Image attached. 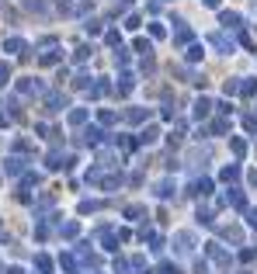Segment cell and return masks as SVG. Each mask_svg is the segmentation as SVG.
I'll list each match as a JSON object with an SVG mask.
<instances>
[{
  "label": "cell",
  "instance_id": "cell-29",
  "mask_svg": "<svg viewBox=\"0 0 257 274\" xmlns=\"http://www.w3.org/2000/svg\"><path fill=\"white\" fill-rule=\"evenodd\" d=\"M250 184H254V188H257V170H254V174H250Z\"/></svg>",
  "mask_w": 257,
  "mask_h": 274
},
{
  "label": "cell",
  "instance_id": "cell-14",
  "mask_svg": "<svg viewBox=\"0 0 257 274\" xmlns=\"http://www.w3.org/2000/svg\"><path fill=\"white\" fill-rule=\"evenodd\" d=\"M157 195H160V198H170V195H174V184H170V180L157 184Z\"/></svg>",
  "mask_w": 257,
  "mask_h": 274
},
{
  "label": "cell",
  "instance_id": "cell-6",
  "mask_svg": "<svg viewBox=\"0 0 257 274\" xmlns=\"http://www.w3.org/2000/svg\"><path fill=\"white\" fill-rule=\"evenodd\" d=\"M174 24H178V32H174V42H178V45H181V42H188V39H191V28H188L184 21H174Z\"/></svg>",
  "mask_w": 257,
  "mask_h": 274
},
{
  "label": "cell",
  "instance_id": "cell-19",
  "mask_svg": "<svg viewBox=\"0 0 257 274\" xmlns=\"http://www.w3.org/2000/svg\"><path fill=\"white\" fill-rule=\"evenodd\" d=\"M202 56H205V52H202V45H191V49H188V59H191V63H198Z\"/></svg>",
  "mask_w": 257,
  "mask_h": 274
},
{
  "label": "cell",
  "instance_id": "cell-16",
  "mask_svg": "<svg viewBox=\"0 0 257 274\" xmlns=\"http://www.w3.org/2000/svg\"><path fill=\"white\" fill-rule=\"evenodd\" d=\"M254 90H257V83H254V80H243V83H240V94H247V98H250Z\"/></svg>",
  "mask_w": 257,
  "mask_h": 274
},
{
  "label": "cell",
  "instance_id": "cell-5",
  "mask_svg": "<svg viewBox=\"0 0 257 274\" xmlns=\"http://www.w3.org/2000/svg\"><path fill=\"white\" fill-rule=\"evenodd\" d=\"M222 24H226V28H240V24H243V18H240L237 11H222Z\"/></svg>",
  "mask_w": 257,
  "mask_h": 274
},
{
  "label": "cell",
  "instance_id": "cell-22",
  "mask_svg": "<svg viewBox=\"0 0 257 274\" xmlns=\"http://www.w3.org/2000/svg\"><path fill=\"white\" fill-rule=\"evenodd\" d=\"M7 77H11V70H7V63H0V87L7 83Z\"/></svg>",
  "mask_w": 257,
  "mask_h": 274
},
{
  "label": "cell",
  "instance_id": "cell-13",
  "mask_svg": "<svg viewBox=\"0 0 257 274\" xmlns=\"http://www.w3.org/2000/svg\"><path fill=\"white\" fill-rule=\"evenodd\" d=\"M83 121H87V111H83V108L70 111V125H83Z\"/></svg>",
  "mask_w": 257,
  "mask_h": 274
},
{
  "label": "cell",
  "instance_id": "cell-10",
  "mask_svg": "<svg viewBox=\"0 0 257 274\" xmlns=\"http://www.w3.org/2000/svg\"><path fill=\"white\" fill-rule=\"evenodd\" d=\"M136 142H142V146H150V142H157V129H146V132H139Z\"/></svg>",
  "mask_w": 257,
  "mask_h": 274
},
{
  "label": "cell",
  "instance_id": "cell-18",
  "mask_svg": "<svg viewBox=\"0 0 257 274\" xmlns=\"http://www.w3.org/2000/svg\"><path fill=\"white\" fill-rule=\"evenodd\" d=\"M230 146H233V153H237V157H243V153H247V142H243V139H233Z\"/></svg>",
  "mask_w": 257,
  "mask_h": 274
},
{
  "label": "cell",
  "instance_id": "cell-11",
  "mask_svg": "<svg viewBox=\"0 0 257 274\" xmlns=\"http://www.w3.org/2000/svg\"><path fill=\"white\" fill-rule=\"evenodd\" d=\"M4 49H7V52H24V42L21 39H7L4 42Z\"/></svg>",
  "mask_w": 257,
  "mask_h": 274
},
{
  "label": "cell",
  "instance_id": "cell-12",
  "mask_svg": "<svg viewBox=\"0 0 257 274\" xmlns=\"http://www.w3.org/2000/svg\"><path fill=\"white\" fill-rule=\"evenodd\" d=\"M209 254L216 257L219 264H230V257H226V254H222V250H219V243H209Z\"/></svg>",
  "mask_w": 257,
  "mask_h": 274
},
{
  "label": "cell",
  "instance_id": "cell-27",
  "mask_svg": "<svg viewBox=\"0 0 257 274\" xmlns=\"http://www.w3.org/2000/svg\"><path fill=\"white\" fill-rule=\"evenodd\" d=\"M163 4H167V0H150V11H160Z\"/></svg>",
  "mask_w": 257,
  "mask_h": 274
},
{
  "label": "cell",
  "instance_id": "cell-20",
  "mask_svg": "<svg viewBox=\"0 0 257 274\" xmlns=\"http://www.w3.org/2000/svg\"><path fill=\"white\" fill-rule=\"evenodd\" d=\"M101 208V201H83V205H80V212H98Z\"/></svg>",
  "mask_w": 257,
  "mask_h": 274
},
{
  "label": "cell",
  "instance_id": "cell-28",
  "mask_svg": "<svg viewBox=\"0 0 257 274\" xmlns=\"http://www.w3.org/2000/svg\"><path fill=\"white\" fill-rule=\"evenodd\" d=\"M202 4H205V7H219V0H202Z\"/></svg>",
  "mask_w": 257,
  "mask_h": 274
},
{
  "label": "cell",
  "instance_id": "cell-7",
  "mask_svg": "<svg viewBox=\"0 0 257 274\" xmlns=\"http://www.w3.org/2000/svg\"><path fill=\"white\" fill-rule=\"evenodd\" d=\"M209 111H212V104H209L205 98H198L195 101V118H209Z\"/></svg>",
  "mask_w": 257,
  "mask_h": 274
},
{
  "label": "cell",
  "instance_id": "cell-17",
  "mask_svg": "<svg viewBox=\"0 0 257 274\" xmlns=\"http://www.w3.org/2000/svg\"><path fill=\"white\" fill-rule=\"evenodd\" d=\"M24 170V160H7V174H18Z\"/></svg>",
  "mask_w": 257,
  "mask_h": 274
},
{
  "label": "cell",
  "instance_id": "cell-3",
  "mask_svg": "<svg viewBox=\"0 0 257 274\" xmlns=\"http://www.w3.org/2000/svg\"><path fill=\"white\" fill-rule=\"evenodd\" d=\"M45 108H49V111H63V108H66V98H63V94H49V98H45Z\"/></svg>",
  "mask_w": 257,
  "mask_h": 274
},
{
  "label": "cell",
  "instance_id": "cell-26",
  "mask_svg": "<svg viewBox=\"0 0 257 274\" xmlns=\"http://www.w3.org/2000/svg\"><path fill=\"white\" fill-rule=\"evenodd\" d=\"M160 271H163V274H181L178 267H174V264H163V267H160Z\"/></svg>",
  "mask_w": 257,
  "mask_h": 274
},
{
  "label": "cell",
  "instance_id": "cell-15",
  "mask_svg": "<svg viewBox=\"0 0 257 274\" xmlns=\"http://www.w3.org/2000/svg\"><path fill=\"white\" fill-rule=\"evenodd\" d=\"M35 264H39V271H45V274H49V271H52V260H49V257H35Z\"/></svg>",
  "mask_w": 257,
  "mask_h": 274
},
{
  "label": "cell",
  "instance_id": "cell-9",
  "mask_svg": "<svg viewBox=\"0 0 257 274\" xmlns=\"http://www.w3.org/2000/svg\"><path fill=\"white\" fill-rule=\"evenodd\" d=\"M83 142H87V146H98L101 142V129H87V132H83Z\"/></svg>",
  "mask_w": 257,
  "mask_h": 274
},
{
  "label": "cell",
  "instance_id": "cell-2",
  "mask_svg": "<svg viewBox=\"0 0 257 274\" xmlns=\"http://www.w3.org/2000/svg\"><path fill=\"white\" fill-rule=\"evenodd\" d=\"M209 42H212V45H216L219 52H233V42L226 39V35H222V32H216V35H212V39H209Z\"/></svg>",
  "mask_w": 257,
  "mask_h": 274
},
{
  "label": "cell",
  "instance_id": "cell-24",
  "mask_svg": "<svg viewBox=\"0 0 257 274\" xmlns=\"http://www.w3.org/2000/svg\"><path fill=\"white\" fill-rule=\"evenodd\" d=\"M56 59H60V52H56V49H52V52H45V56H42V63H45V66H49V63H56Z\"/></svg>",
  "mask_w": 257,
  "mask_h": 274
},
{
  "label": "cell",
  "instance_id": "cell-1",
  "mask_svg": "<svg viewBox=\"0 0 257 274\" xmlns=\"http://www.w3.org/2000/svg\"><path fill=\"white\" fill-rule=\"evenodd\" d=\"M174 239H178V250H181V254H191V250H195V236H191V233H178Z\"/></svg>",
  "mask_w": 257,
  "mask_h": 274
},
{
  "label": "cell",
  "instance_id": "cell-8",
  "mask_svg": "<svg viewBox=\"0 0 257 274\" xmlns=\"http://www.w3.org/2000/svg\"><path fill=\"white\" fill-rule=\"evenodd\" d=\"M237 177H240V167H237V163L222 167V180H226V184H230V180H237Z\"/></svg>",
  "mask_w": 257,
  "mask_h": 274
},
{
  "label": "cell",
  "instance_id": "cell-23",
  "mask_svg": "<svg viewBox=\"0 0 257 274\" xmlns=\"http://www.w3.org/2000/svg\"><path fill=\"white\" fill-rule=\"evenodd\" d=\"M63 236H77V222H66L63 226Z\"/></svg>",
  "mask_w": 257,
  "mask_h": 274
},
{
  "label": "cell",
  "instance_id": "cell-21",
  "mask_svg": "<svg viewBox=\"0 0 257 274\" xmlns=\"http://www.w3.org/2000/svg\"><path fill=\"white\" fill-rule=\"evenodd\" d=\"M87 56H91V49H87V45H80V49H77V56H73V59H77V63H83Z\"/></svg>",
  "mask_w": 257,
  "mask_h": 274
},
{
  "label": "cell",
  "instance_id": "cell-4",
  "mask_svg": "<svg viewBox=\"0 0 257 274\" xmlns=\"http://www.w3.org/2000/svg\"><path fill=\"white\" fill-rule=\"evenodd\" d=\"M209 191H212V180H205V177H202V180H191V195H209Z\"/></svg>",
  "mask_w": 257,
  "mask_h": 274
},
{
  "label": "cell",
  "instance_id": "cell-31",
  "mask_svg": "<svg viewBox=\"0 0 257 274\" xmlns=\"http://www.w3.org/2000/svg\"><path fill=\"white\" fill-rule=\"evenodd\" d=\"M125 4H129V0H125Z\"/></svg>",
  "mask_w": 257,
  "mask_h": 274
},
{
  "label": "cell",
  "instance_id": "cell-25",
  "mask_svg": "<svg viewBox=\"0 0 257 274\" xmlns=\"http://www.w3.org/2000/svg\"><path fill=\"white\" fill-rule=\"evenodd\" d=\"M247 222H250V226L257 229V208H250V212H247Z\"/></svg>",
  "mask_w": 257,
  "mask_h": 274
},
{
  "label": "cell",
  "instance_id": "cell-30",
  "mask_svg": "<svg viewBox=\"0 0 257 274\" xmlns=\"http://www.w3.org/2000/svg\"><path fill=\"white\" fill-rule=\"evenodd\" d=\"M0 239H4V229H0Z\"/></svg>",
  "mask_w": 257,
  "mask_h": 274
}]
</instances>
